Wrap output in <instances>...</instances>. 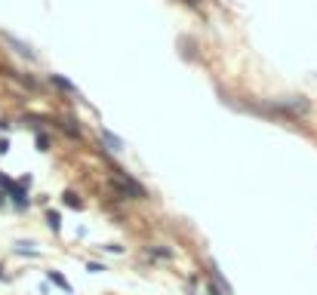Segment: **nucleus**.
I'll return each instance as SVG.
<instances>
[{
    "label": "nucleus",
    "mask_w": 317,
    "mask_h": 295,
    "mask_svg": "<svg viewBox=\"0 0 317 295\" xmlns=\"http://www.w3.org/2000/svg\"><path fill=\"white\" fill-rule=\"evenodd\" d=\"M62 200H65V203H68L71 209H83V203L77 200V194H74V191H68V194H62Z\"/></svg>",
    "instance_id": "nucleus-8"
},
{
    "label": "nucleus",
    "mask_w": 317,
    "mask_h": 295,
    "mask_svg": "<svg viewBox=\"0 0 317 295\" xmlns=\"http://www.w3.org/2000/svg\"><path fill=\"white\" fill-rule=\"evenodd\" d=\"M15 249H18V252H25V255H34V249H31V243H15Z\"/></svg>",
    "instance_id": "nucleus-12"
},
{
    "label": "nucleus",
    "mask_w": 317,
    "mask_h": 295,
    "mask_svg": "<svg viewBox=\"0 0 317 295\" xmlns=\"http://www.w3.org/2000/svg\"><path fill=\"white\" fill-rule=\"evenodd\" d=\"M52 83L62 89V92H71V95H77V86L71 83V80H65V77H59V74H52Z\"/></svg>",
    "instance_id": "nucleus-6"
},
{
    "label": "nucleus",
    "mask_w": 317,
    "mask_h": 295,
    "mask_svg": "<svg viewBox=\"0 0 317 295\" xmlns=\"http://www.w3.org/2000/svg\"><path fill=\"white\" fill-rule=\"evenodd\" d=\"M281 108H284V111H293V114H305V111H308V102L299 99V95H293V99L281 102Z\"/></svg>",
    "instance_id": "nucleus-2"
},
{
    "label": "nucleus",
    "mask_w": 317,
    "mask_h": 295,
    "mask_svg": "<svg viewBox=\"0 0 317 295\" xmlns=\"http://www.w3.org/2000/svg\"><path fill=\"white\" fill-rule=\"evenodd\" d=\"M102 139H105V145H108L111 151H123V142H120L114 132H108V129H105V132H102Z\"/></svg>",
    "instance_id": "nucleus-7"
},
{
    "label": "nucleus",
    "mask_w": 317,
    "mask_h": 295,
    "mask_svg": "<svg viewBox=\"0 0 317 295\" xmlns=\"http://www.w3.org/2000/svg\"><path fill=\"white\" fill-rule=\"evenodd\" d=\"M6 148H9V145H6V139H0V154H6Z\"/></svg>",
    "instance_id": "nucleus-14"
},
{
    "label": "nucleus",
    "mask_w": 317,
    "mask_h": 295,
    "mask_svg": "<svg viewBox=\"0 0 317 295\" xmlns=\"http://www.w3.org/2000/svg\"><path fill=\"white\" fill-rule=\"evenodd\" d=\"M46 222H49V228H52V231H59V228H62V222H59V212H46Z\"/></svg>",
    "instance_id": "nucleus-10"
},
{
    "label": "nucleus",
    "mask_w": 317,
    "mask_h": 295,
    "mask_svg": "<svg viewBox=\"0 0 317 295\" xmlns=\"http://www.w3.org/2000/svg\"><path fill=\"white\" fill-rule=\"evenodd\" d=\"M9 197H12V206H15V209H25V206H28L25 185H12V188H9Z\"/></svg>",
    "instance_id": "nucleus-3"
},
{
    "label": "nucleus",
    "mask_w": 317,
    "mask_h": 295,
    "mask_svg": "<svg viewBox=\"0 0 317 295\" xmlns=\"http://www.w3.org/2000/svg\"><path fill=\"white\" fill-rule=\"evenodd\" d=\"M49 280H52V283H55V286H62V289H65V292H71V283H68V280H65V277H62V274H55V271H49Z\"/></svg>",
    "instance_id": "nucleus-9"
},
{
    "label": "nucleus",
    "mask_w": 317,
    "mask_h": 295,
    "mask_svg": "<svg viewBox=\"0 0 317 295\" xmlns=\"http://www.w3.org/2000/svg\"><path fill=\"white\" fill-rule=\"evenodd\" d=\"M210 271H213V280H216V286L222 289V295H231V283H228V280L222 277V271H219V265H213Z\"/></svg>",
    "instance_id": "nucleus-5"
},
{
    "label": "nucleus",
    "mask_w": 317,
    "mask_h": 295,
    "mask_svg": "<svg viewBox=\"0 0 317 295\" xmlns=\"http://www.w3.org/2000/svg\"><path fill=\"white\" fill-rule=\"evenodd\" d=\"M111 185H114L126 200H139V197H145V188H142L139 182H133V179H129L126 172H120V169H117V175L111 179Z\"/></svg>",
    "instance_id": "nucleus-1"
},
{
    "label": "nucleus",
    "mask_w": 317,
    "mask_h": 295,
    "mask_svg": "<svg viewBox=\"0 0 317 295\" xmlns=\"http://www.w3.org/2000/svg\"><path fill=\"white\" fill-rule=\"evenodd\" d=\"M49 148V139L46 135H37V151H46Z\"/></svg>",
    "instance_id": "nucleus-11"
},
{
    "label": "nucleus",
    "mask_w": 317,
    "mask_h": 295,
    "mask_svg": "<svg viewBox=\"0 0 317 295\" xmlns=\"http://www.w3.org/2000/svg\"><path fill=\"white\" fill-rule=\"evenodd\" d=\"M62 129H68L71 135H77V126H74V120H65V123H62Z\"/></svg>",
    "instance_id": "nucleus-13"
},
{
    "label": "nucleus",
    "mask_w": 317,
    "mask_h": 295,
    "mask_svg": "<svg viewBox=\"0 0 317 295\" xmlns=\"http://www.w3.org/2000/svg\"><path fill=\"white\" fill-rule=\"evenodd\" d=\"M3 40H6V43H9V46H12V49H15V52H22V55H25V58H34V52H31V49H28V46H25V43H22V40H15V37H12V34H3Z\"/></svg>",
    "instance_id": "nucleus-4"
}]
</instances>
